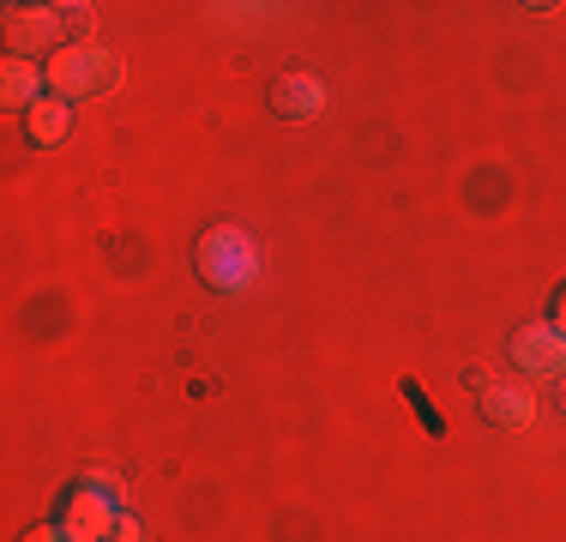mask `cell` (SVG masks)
Wrapping results in <instances>:
<instances>
[{
    "label": "cell",
    "mask_w": 566,
    "mask_h": 542,
    "mask_svg": "<svg viewBox=\"0 0 566 542\" xmlns=\"http://www.w3.org/2000/svg\"><path fill=\"white\" fill-rule=\"evenodd\" d=\"M260 248H253V236L248 229H235V223H218V229H206L199 236V278L211 283V290H223V295H248L253 283H260Z\"/></svg>",
    "instance_id": "6da1fadb"
},
{
    "label": "cell",
    "mask_w": 566,
    "mask_h": 542,
    "mask_svg": "<svg viewBox=\"0 0 566 542\" xmlns=\"http://www.w3.org/2000/svg\"><path fill=\"white\" fill-rule=\"evenodd\" d=\"M115 79H120V54L103 49V43H73L49 61V91L66 103L103 97V91H115Z\"/></svg>",
    "instance_id": "7a4b0ae2"
},
{
    "label": "cell",
    "mask_w": 566,
    "mask_h": 542,
    "mask_svg": "<svg viewBox=\"0 0 566 542\" xmlns=\"http://www.w3.org/2000/svg\"><path fill=\"white\" fill-rule=\"evenodd\" d=\"M512 362L524 379H566V332L555 320H536L512 332Z\"/></svg>",
    "instance_id": "3957f363"
},
{
    "label": "cell",
    "mask_w": 566,
    "mask_h": 542,
    "mask_svg": "<svg viewBox=\"0 0 566 542\" xmlns=\"http://www.w3.org/2000/svg\"><path fill=\"white\" fill-rule=\"evenodd\" d=\"M115 524H120V507L109 494H97V488H85V482L66 494V512H61L66 542H109Z\"/></svg>",
    "instance_id": "277c9868"
},
{
    "label": "cell",
    "mask_w": 566,
    "mask_h": 542,
    "mask_svg": "<svg viewBox=\"0 0 566 542\" xmlns=\"http://www.w3.org/2000/svg\"><path fill=\"white\" fill-rule=\"evenodd\" d=\"M49 43H66L61 37V7H7V49L12 54H43Z\"/></svg>",
    "instance_id": "5b68a950"
},
{
    "label": "cell",
    "mask_w": 566,
    "mask_h": 542,
    "mask_svg": "<svg viewBox=\"0 0 566 542\" xmlns=\"http://www.w3.org/2000/svg\"><path fill=\"white\" fill-rule=\"evenodd\" d=\"M43 97H49V66H36L31 54H12V61L0 66V103L19 108V115H31Z\"/></svg>",
    "instance_id": "8992f818"
},
{
    "label": "cell",
    "mask_w": 566,
    "mask_h": 542,
    "mask_svg": "<svg viewBox=\"0 0 566 542\" xmlns=\"http://www.w3.org/2000/svg\"><path fill=\"white\" fill-rule=\"evenodd\" d=\"M272 103H277L283 121H314L319 108H326V85H319L314 73H283L277 91H272Z\"/></svg>",
    "instance_id": "52a82bcc"
},
{
    "label": "cell",
    "mask_w": 566,
    "mask_h": 542,
    "mask_svg": "<svg viewBox=\"0 0 566 542\" xmlns=\"http://www.w3.org/2000/svg\"><path fill=\"white\" fill-rule=\"evenodd\" d=\"M66 133H73V103L49 91V97L24 115V139H31V145H61Z\"/></svg>",
    "instance_id": "ba28073f"
},
{
    "label": "cell",
    "mask_w": 566,
    "mask_h": 542,
    "mask_svg": "<svg viewBox=\"0 0 566 542\" xmlns=\"http://www.w3.org/2000/svg\"><path fill=\"white\" fill-rule=\"evenodd\" d=\"M482 410L494 428H531L536 423V398L524 386H489L482 392Z\"/></svg>",
    "instance_id": "9c48e42d"
},
{
    "label": "cell",
    "mask_w": 566,
    "mask_h": 542,
    "mask_svg": "<svg viewBox=\"0 0 566 542\" xmlns=\"http://www.w3.org/2000/svg\"><path fill=\"white\" fill-rule=\"evenodd\" d=\"M61 37H66V49H73V43H91V7L66 0V7H61Z\"/></svg>",
    "instance_id": "30bf717a"
},
{
    "label": "cell",
    "mask_w": 566,
    "mask_h": 542,
    "mask_svg": "<svg viewBox=\"0 0 566 542\" xmlns=\"http://www.w3.org/2000/svg\"><path fill=\"white\" fill-rule=\"evenodd\" d=\"M85 488H97V494H109L115 507H120V494H127V488H120V477H109V470H85Z\"/></svg>",
    "instance_id": "8fae6325"
},
{
    "label": "cell",
    "mask_w": 566,
    "mask_h": 542,
    "mask_svg": "<svg viewBox=\"0 0 566 542\" xmlns=\"http://www.w3.org/2000/svg\"><path fill=\"white\" fill-rule=\"evenodd\" d=\"M109 542H145V524L133 519V512H120V524H115V536Z\"/></svg>",
    "instance_id": "7c38bea8"
},
{
    "label": "cell",
    "mask_w": 566,
    "mask_h": 542,
    "mask_svg": "<svg viewBox=\"0 0 566 542\" xmlns=\"http://www.w3.org/2000/svg\"><path fill=\"white\" fill-rule=\"evenodd\" d=\"M24 542H66L61 524H36V531H24Z\"/></svg>",
    "instance_id": "4fadbf2b"
},
{
    "label": "cell",
    "mask_w": 566,
    "mask_h": 542,
    "mask_svg": "<svg viewBox=\"0 0 566 542\" xmlns=\"http://www.w3.org/2000/svg\"><path fill=\"white\" fill-rule=\"evenodd\" d=\"M555 325H560V332H566V290L555 295Z\"/></svg>",
    "instance_id": "5bb4252c"
},
{
    "label": "cell",
    "mask_w": 566,
    "mask_h": 542,
    "mask_svg": "<svg viewBox=\"0 0 566 542\" xmlns=\"http://www.w3.org/2000/svg\"><path fill=\"white\" fill-rule=\"evenodd\" d=\"M560 416H566V379H560Z\"/></svg>",
    "instance_id": "9a60e30c"
}]
</instances>
